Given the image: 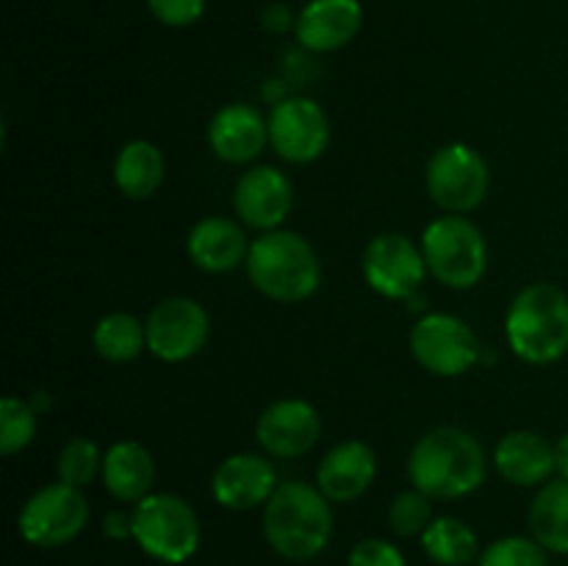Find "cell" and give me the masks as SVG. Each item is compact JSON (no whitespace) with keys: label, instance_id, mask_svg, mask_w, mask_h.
<instances>
[{"label":"cell","instance_id":"14","mask_svg":"<svg viewBox=\"0 0 568 566\" xmlns=\"http://www.w3.org/2000/svg\"><path fill=\"white\" fill-rule=\"evenodd\" d=\"M292 183L275 166H255L244 172L233 192L239 220L258 231H277L292 211Z\"/></svg>","mask_w":568,"mask_h":566},{"label":"cell","instance_id":"13","mask_svg":"<svg viewBox=\"0 0 568 566\" xmlns=\"http://www.w3.org/2000/svg\"><path fill=\"white\" fill-rule=\"evenodd\" d=\"M320 414L305 400H277L255 425V438L275 458H300L320 442Z\"/></svg>","mask_w":568,"mask_h":566},{"label":"cell","instance_id":"2","mask_svg":"<svg viewBox=\"0 0 568 566\" xmlns=\"http://www.w3.org/2000/svg\"><path fill=\"white\" fill-rule=\"evenodd\" d=\"M333 533L331 499L303 481L275 488L264 511V536L277 555L311 560L327 547Z\"/></svg>","mask_w":568,"mask_h":566},{"label":"cell","instance_id":"34","mask_svg":"<svg viewBox=\"0 0 568 566\" xmlns=\"http://www.w3.org/2000/svg\"><path fill=\"white\" fill-rule=\"evenodd\" d=\"M555 472H558L564 481H568V433L560 436L558 444H555Z\"/></svg>","mask_w":568,"mask_h":566},{"label":"cell","instance_id":"6","mask_svg":"<svg viewBox=\"0 0 568 566\" xmlns=\"http://www.w3.org/2000/svg\"><path fill=\"white\" fill-rule=\"evenodd\" d=\"M427 270L453 289H471L480 283L488 266L486 239L466 216H442L430 222L422 236Z\"/></svg>","mask_w":568,"mask_h":566},{"label":"cell","instance_id":"11","mask_svg":"<svg viewBox=\"0 0 568 566\" xmlns=\"http://www.w3.org/2000/svg\"><path fill=\"white\" fill-rule=\"evenodd\" d=\"M331 122L311 98H286L270 114V144L283 161L308 164L327 150Z\"/></svg>","mask_w":568,"mask_h":566},{"label":"cell","instance_id":"15","mask_svg":"<svg viewBox=\"0 0 568 566\" xmlns=\"http://www.w3.org/2000/svg\"><path fill=\"white\" fill-rule=\"evenodd\" d=\"M277 488V472L264 455L236 453L222 461L211 481L216 503L231 511H250L261 503H270Z\"/></svg>","mask_w":568,"mask_h":566},{"label":"cell","instance_id":"18","mask_svg":"<svg viewBox=\"0 0 568 566\" xmlns=\"http://www.w3.org/2000/svg\"><path fill=\"white\" fill-rule=\"evenodd\" d=\"M211 150L227 164H247L270 142V122L244 103H231L216 111L209 125Z\"/></svg>","mask_w":568,"mask_h":566},{"label":"cell","instance_id":"29","mask_svg":"<svg viewBox=\"0 0 568 566\" xmlns=\"http://www.w3.org/2000/svg\"><path fill=\"white\" fill-rule=\"evenodd\" d=\"M480 566H549L547 549L536 538L508 536L483 553Z\"/></svg>","mask_w":568,"mask_h":566},{"label":"cell","instance_id":"10","mask_svg":"<svg viewBox=\"0 0 568 566\" xmlns=\"http://www.w3.org/2000/svg\"><path fill=\"white\" fill-rule=\"evenodd\" d=\"M361 266L366 283L388 300H410L427 275L425 253L403 233H381L372 239Z\"/></svg>","mask_w":568,"mask_h":566},{"label":"cell","instance_id":"5","mask_svg":"<svg viewBox=\"0 0 568 566\" xmlns=\"http://www.w3.org/2000/svg\"><path fill=\"white\" fill-rule=\"evenodd\" d=\"M133 538L150 558L183 564L200 547V519L186 499L150 494L133 508Z\"/></svg>","mask_w":568,"mask_h":566},{"label":"cell","instance_id":"19","mask_svg":"<svg viewBox=\"0 0 568 566\" xmlns=\"http://www.w3.org/2000/svg\"><path fill=\"white\" fill-rule=\"evenodd\" d=\"M494 464L514 486H544L555 475V444L532 431L508 433L494 449Z\"/></svg>","mask_w":568,"mask_h":566},{"label":"cell","instance_id":"4","mask_svg":"<svg viewBox=\"0 0 568 566\" xmlns=\"http://www.w3.org/2000/svg\"><path fill=\"white\" fill-rule=\"evenodd\" d=\"M510 350L527 364H552L568 353V297L552 283H532L516 294L505 320Z\"/></svg>","mask_w":568,"mask_h":566},{"label":"cell","instance_id":"23","mask_svg":"<svg viewBox=\"0 0 568 566\" xmlns=\"http://www.w3.org/2000/svg\"><path fill=\"white\" fill-rule=\"evenodd\" d=\"M530 530L549 553H568V481L564 477L538 488L530 505Z\"/></svg>","mask_w":568,"mask_h":566},{"label":"cell","instance_id":"7","mask_svg":"<svg viewBox=\"0 0 568 566\" xmlns=\"http://www.w3.org/2000/svg\"><path fill=\"white\" fill-rule=\"evenodd\" d=\"M427 192L438 209L449 214H469L486 200L491 172L486 159L469 144H444L427 161Z\"/></svg>","mask_w":568,"mask_h":566},{"label":"cell","instance_id":"30","mask_svg":"<svg viewBox=\"0 0 568 566\" xmlns=\"http://www.w3.org/2000/svg\"><path fill=\"white\" fill-rule=\"evenodd\" d=\"M155 20L172 28H186L197 22L205 11V0H148Z\"/></svg>","mask_w":568,"mask_h":566},{"label":"cell","instance_id":"20","mask_svg":"<svg viewBox=\"0 0 568 566\" xmlns=\"http://www.w3.org/2000/svg\"><path fill=\"white\" fill-rule=\"evenodd\" d=\"M189 259L205 272H231L247 261L250 242L239 222L227 216H209L189 233Z\"/></svg>","mask_w":568,"mask_h":566},{"label":"cell","instance_id":"9","mask_svg":"<svg viewBox=\"0 0 568 566\" xmlns=\"http://www.w3.org/2000/svg\"><path fill=\"white\" fill-rule=\"evenodd\" d=\"M410 353L438 377H458L480 361V342L464 320L427 314L410 331Z\"/></svg>","mask_w":568,"mask_h":566},{"label":"cell","instance_id":"28","mask_svg":"<svg viewBox=\"0 0 568 566\" xmlns=\"http://www.w3.org/2000/svg\"><path fill=\"white\" fill-rule=\"evenodd\" d=\"M388 522H392V530L397 536H422L433 522L430 497L422 494L419 488L397 494L392 508H388Z\"/></svg>","mask_w":568,"mask_h":566},{"label":"cell","instance_id":"25","mask_svg":"<svg viewBox=\"0 0 568 566\" xmlns=\"http://www.w3.org/2000/svg\"><path fill=\"white\" fill-rule=\"evenodd\" d=\"M94 350L103 355L111 364H125L133 361L144 347H148V327L131 314H116L103 316L92 333Z\"/></svg>","mask_w":568,"mask_h":566},{"label":"cell","instance_id":"33","mask_svg":"<svg viewBox=\"0 0 568 566\" xmlns=\"http://www.w3.org/2000/svg\"><path fill=\"white\" fill-rule=\"evenodd\" d=\"M264 26L270 28V31H286V28L292 26V11H288L286 6H270V9L264 11Z\"/></svg>","mask_w":568,"mask_h":566},{"label":"cell","instance_id":"21","mask_svg":"<svg viewBox=\"0 0 568 566\" xmlns=\"http://www.w3.org/2000/svg\"><path fill=\"white\" fill-rule=\"evenodd\" d=\"M105 492L120 503H142L155 483V461L139 442H116L103 455Z\"/></svg>","mask_w":568,"mask_h":566},{"label":"cell","instance_id":"3","mask_svg":"<svg viewBox=\"0 0 568 566\" xmlns=\"http://www.w3.org/2000/svg\"><path fill=\"white\" fill-rule=\"evenodd\" d=\"M247 275L277 303H300L320 289L322 266L314 247L294 231H266L250 244Z\"/></svg>","mask_w":568,"mask_h":566},{"label":"cell","instance_id":"32","mask_svg":"<svg viewBox=\"0 0 568 566\" xmlns=\"http://www.w3.org/2000/svg\"><path fill=\"white\" fill-rule=\"evenodd\" d=\"M103 530L109 538H131L133 536V514H125V511H114V514L105 516Z\"/></svg>","mask_w":568,"mask_h":566},{"label":"cell","instance_id":"22","mask_svg":"<svg viewBox=\"0 0 568 566\" xmlns=\"http://www.w3.org/2000/svg\"><path fill=\"white\" fill-rule=\"evenodd\" d=\"M114 181L125 198L144 200L159 192L164 181V155L153 142L133 139L116 153Z\"/></svg>","mask_w":568,"mask_h":566},{"label":"cell","instance_id":"1","mask_svg":"<svg viewBox=\"0 0 568 566\" xmlns=\"http://www.w3.org/2000/svg\"><path fill=\"white\" fill-rule=\"evenodd\" d=\"M408 475L430 499H458L477 492L486 481V453L471 433L438 427L410 449Z\"/></svg>","mask_w":568,"mask_h":566},{"label":"cell","instance_id":"27","mask_svg":"<svg viewBox=\"0 0 568 566\" xmlns=\"http://www.w3.org/2000/svg\"><path fill=\"white\" fill-rule=\"evenodd\" d=\"M37 436V411L31 403L6 397L0 403V453L14 455Z\"/></svg>","mask_w":568,"mask_h":566},{"label":"cell","instance_id":"17","mask_svg":"<svg viewBox=\"0 0 568 566\" xmlns=\"http://www.w3.org/2000/svg\"><path fill=\"white\" fill-rule=\"evenodd\" d=\"M361 20L358 0H311L297 17V39L314 53H333L353 42Z\"/></svg>","mask_w":568,"mask_h":566},{"label":"cell","instance_id":"16","mask_svg":"<svg viewBox=\"0 0 568 566\" xmlns=\"http://www.w3.org/2000/svg\"><path fill=\"white\" fill-rule=\"evenodd\" d=\"M375 475V449L369 444L358 442V438H349V442L336 444L322 458L320 469H316V488L331 503H349V499H358L372 486Z\"/></svg>","mask_w":568,"mask_h":566},{"label":"cell","instance_id":"12","mask_svg":"<svg viewBox=\"0 0 568 566\" xmlns=\"http://www.w3.org/2000/svg\"><path fill=\"white\" fill-rule=\"evenodd\" d=\"M148 350L161 361H189L205 347L209 314L192 297H170L148 316Z\"/></svg>","mask_w":568,"mask_h":566},{"label":"cell","instance_id":"24","mask_svg":"<svg viewBox=\"0 0 568 566\" xmlns=\"http://www.w3.org/2000/svg\"><path fill=\"white\" fill-rule=\"evenodd\" d=\"M422 547L436 564L466 566L477 555V536L466 522L442 516V519H433L430 527L422 533Z\"/></svg>","mask_w":568,"mask_h":566},{"label":"cell","instance_id":"26","mask_svg":"<svg viewBox=\"0 0 568 566\" xmlns=\"http://www.w3.org/2000/svg\"><path fill=\"white\" fill-rule=\"evenodd\" d=\"M55 469H59L61 483L83 488L94 481L98 472H103V455H100L98 444L89 442V438H72L61 447Z\"/></svg>","mask_w":568,"mask_h":566},{"label":"cell","instance_id":"8","mask_svg":"<svg viewBox=\"0 0 568 566\" xmlns=\"http://www.w3.org/2000/svg\"><path fill=\"white\" fill-rule=\"evenodd\" d=\"M89 522V503L81 488L53 483L44 486L22 505L20 533L33 547H64Z\"/></svg>","mask_w":568,"mask_h":566},{"label":"cell","instance_id":"31","mask_svg":"<svg viewBox=\"0 0 568 566\" xmlns=\"http://www.w3.org/2000/svg\"><path fill=\"white\" fill-rule=\"evenodd\" d=\"M349 566H405L403 553L383 538H364L349 553Z\"/></svg>","mask_w":568,"mask_h":566}]
</instances>
